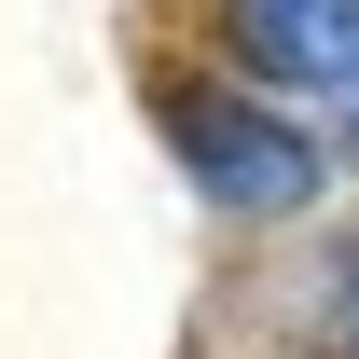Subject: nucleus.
Masks as SVG:
<instances>
[{"label": "nucleus", "instance_id": "4", "mask_svg": "<svg viewBox=\"0 0 359 359\" xmlns=\"http://www.w3.org/2000/svg\"><path fill=\"white\" fill-rule=\"evenodd\" d=\"M346 125H359V111H346Z\"/></svg>", "mask_w": 359, "mask_h": 359}, {"label": "nucleus", "instance_id": "1", "mask_svg": "<svg viewBox=\"0 0 359 359\" xmlns=\"http://www.w3.org/2000/svg\"><path fill=\"white\" fill-rule=\"evenodd\" d=\"M166 152L222 222H304L332 194V152L276 97H235V83H166Z\"/></svg>", "mask_w": 359, "mask_h": 359}, {"label": "nucleus", "instance_id": "3", "mask_svg": "<svg viewBox=\"0 0 359 359\" xmlns=\"http://www.w3.org/2000/svg\"><path fill=\"white\" fill-rule=\"evenodd\" d=\"M346 346H359V290H346Z\"/></svg>", "mask_w": 359, "mask_h": 359}, {"label": "nucleus", "instance_id": "2", "mask_svg": "<svg viewBox=\"0 0 359 359\" xmlns=\"http://www.w3.org/2000/svg\"><path fill=\"white\" fill-rule=\"evenodd\" d=\"M222 42L249 83L359 111V0H222Z\"/></svg>", "mask_w": 359, "mask_h": 359}]
</instances>
